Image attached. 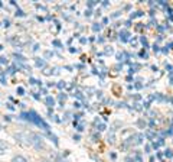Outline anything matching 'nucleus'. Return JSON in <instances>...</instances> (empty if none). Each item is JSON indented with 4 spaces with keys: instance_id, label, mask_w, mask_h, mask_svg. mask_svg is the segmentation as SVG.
<instances>
[{
    "instance_id": "1a4fd4ad",
    "label": "nucleus",
    "mask_w": 173,
    "mask_h": 162,
    "mask_svg": "<svg viewBox=\"0 0 173 162\" xmlns=\"http://www.w3.org/2000/svg\"><path fill=\"white\" fill-rule=\"evenodd\" d=\"M17 93H19V94H23V88H22V87H19V88H17Z\"/></svg>"
},
{
    "instance_id": "9d476101",
    "label": "nucleus",
    "mask_w": 173,
    "mask_h": 162,
    "mask_svg": "<svg viewBox=\"0 0 173 162\" xmlns=\"http://www.w3.org/2000/svg\"><path fill=\"white\" fill-rule=\"evenodd\" d=\"M105 129V124H100V130H104Z\"/></svg>"
},
{
    "instance_id": "39448f33",
    "label": "nucleus",
    "mask_w": 173,
    "mask_h": 162,
    "mask_svg": "<svg viewBox=\"0 0 173 162\" xmlns=\"http://www.w3.org/2000/svg\"><path fill=\"white\" fill-rule=\"evenodd\" d=\"M164 155H166L168 158H172V157H173V153H172V151H170V149H166V152H164Z\"/></svg>"
},
{
    "instance_id": "f257e3e1",
    "label": "nucleus",
    "mask_w": 173,
    "mask_h": 162,
    "mask_svg": "<svg viewBox=\"0 0 173 162\" xmlns=\"http://www.w3.org/2000/svg\"><path fill=\"white\" fill-rule=\"evenodd\" d=\"M12 162H27V161H26V158H23V157H20V155H17V157H15L13 159H12Z\"/></svg>"
},
{
    "instance_id": "0eeeda50",
    "label": "nucleus",
    "mask_w": 173,
    "mask_h": 162,
    "mask_svg": "<svg viewBox=\"0 0 173 162\" xmlns=\"http://www.w3.org/2000/svg\"><path fill=\"white\" fill-rule=\"evenodd\" d=\"M0 81L3 84H6V80H5V75H3V74H0Z\"/></svg>"
},
{
    "instance_id": "423d86ee",
    "label": "nucleus",
    "mask_w": 173,
    "mask_h": 162,
    "mask_svg": "<svg viewBox=\"0 0 173 162\" xmlns=\"http://www.w3.org/2000/svg\"><path fill=\"white\" fill-rule=\"evenodd\" d=\"M92 29H94V31H100V29H101V25L97 23V25H94V26H92Z\"/></svg>"
},
{
    "instance_id": "9b49d317",
    "label": "nucleus",
    "mask_w": 173,
    "mask_h": 162,
    "mask_svg": "<svg viewBox=\"0 0 173 162\" xmlns=\"http://www.w3.org/2000/svg\"><path fill=\"white\" fill-rule=\"evenodd\" d=\"M2 49H3V46H2V45H0V51H2Z\"/></svg>"
},
{
    "instance_id": "f8f14e48",
    "label": "nucleus",
    "mask_w": 173,
    "mask_h": 162,
    "mask_svg": "<svg viewBox=\"0 0 173 162\" xmlns=\"http://www.w3.org/2000/svg\"><path fill=\"white\" fill-rule=\"evenodd\" d=\"M41 162H49V161H41Z\"/></svg>"
},
{
    "instance_id": "20e7f679",
    "label": "nucleus",
    "mask_w": 173,
    "mask_h": 162,
    "mask_svg": "<svg viewBox=\"0 0 173 162\" xmlns=\"http://www.w3.org/2000/svg\"><path fill=\"white\" fill-rule=\"evenodd\" d=\"M36 65H38V67H45V61L41 59V58H38V59H36Z\"/></svg>"
},
{
    "instance_id": "6e6552de",
    "label": "nucleus",
    "mask_w": 173,
    "mask_h": 162,
    "mask_svg": "<svg viewBox=\"0 0 173 162\" xmlns=\"http://www.w3.org/2000/svg\"><path fill=\"white\" fill-rule=\"evenodd\" d=\"M56 162H66V161H65V159H62V158H56Z\"/></svg>"
},
{
    "instance_id": "7ed1b4c3",
    "label": "nucleus",
    "mask_w": 173,
    "mask_h": 162,
    "mask_svg": "<svg viewBox=\"0 0 173 162\" xmlns=\"http://www.w3.org/2000/svg\"><path fill=\"white\" fill-rule=\"evenodd\" d=\"M54 103H55V101H54V99H52V97H46V104H48L49 107L54 106Z\"/></svg>"
},
{
    "instance_id": "f03ea898",
    "label": "nucleus",
    "mask_w": 173,
    "mask_h": 162,
    "mask_svg": "<svg viewBox=\"0 0 173 162\" xmlns=\"http://www.w3.org/2000/svg\"><path fill=\"white\" fill-rule=\"evenodd\" d=\"M6 149H7V145H6L5 142H2V140H0V155H3Z\"/></svg>"
}]
</instances>
